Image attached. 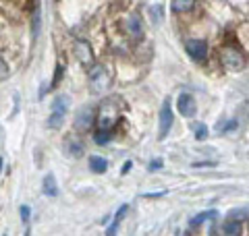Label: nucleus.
Instances as JSON below:
<instances>
[{"label":"nucleus","mask_w":249,"mask_h":236,"mask_svg":"<svg viewBox=\"0 0 249 236\" xmlns=\"http://www.w3.org/2000/svg\"><path fill=\"white\" fill-rule=\"evenodd\" d=\"M121 114H123V101L119 98L104 100L102 104L98 106V116H96L98 131H108L110 133V129L121 120Z\"/></svg>","instance_id":"obj_1"},{"label":"nucleus","mask_w":249,"mask_h":236,"mask_svg":"<svg viewBox=\"0 0 249 236\" xmlns=\"http://www.w3.org/2000/svg\"><path fill=\"white\" fill-rule=\"evenodd\" d=\"M110 83H112L110 70L104 65H93L89 68V89L93 96H104V93H108Z\"/></svg>","instance_id":"obj_2"},{"label":"nucleus","mask_w":249,"mask_h":236,"mask_svg":"<svg viewBox=\"0 0 249 236\" xmlns=\"http://www.w3.org/2000/svg\"><path fill=\"white\" fill-rule=\"evenodd\" d=\"M220 60H222L224 68H229V70H241L247 65L245 54L241 52L237 46H222L220 48Z\"/></svg>","instance_id":"obj_3"},{"label":"nucleus","mask_w":249,"mask_h":236,"mask_svg":"<svg viewBox=\"0 0 249 236\" xmlns=\"http://www.w3.org/2000/svg\"><path fill=\"white\" fill-rule=\"evenodd\" d=\"M69 106H71V100H69V96H58L56 100H54L52 104V114L48 118V127L50 129H58L62 120H65V116L69 112Z\"/></svg>","instance_id":"obj_4"},{"label":"nucleus","mask_w":249,"mask_h":236,"mask_svg":"<svg viewBox=\"0 0 249 236\" xmlns=\"http://www.w3.org/2000/svg\"><path fill=\"white\" fill-rule=\"evenodd\" d=\"M173 129V110H170V100L166 98L162 101L160 108V131H158V139H164L168 135V131Z\"/></svg>","instance_id":"obj_5"},{"label":"nucleus","mask_w":249,"mask_h":236,"mask_svg":"<svg viewBox=\"0 0 249 236\" xmlns=\"http://www.w3.org/2000/svg\"><path fill=\"white\" fill-rule=\"evenodd\" d=\"M93 118H96V114H93V108L91 106H83L75 112V129L77 131H88L91 127Z\"/></svg>","instance_id":"obj_6"},{"label":"nucleus","mask_w":249,"mask_h":236,"mask_svg":"<svg viewBox=\"0 0 249 236\" xmlns=\"http://www.w3.org/2000/svg\"><path fill=\"white\" fill-rule=\"evenodd\" d=\"M177 108H178V114L185 116V118H193L197 112V108H196V100H193L189 93H181L177 100Z\"/></svg>","instance_id":"obj_7"},{"label":"nucleus","mask_w":249,"mask_h":236,"mask_svg":"<svg viewBox=\"0 0 249 236\" xmlns=\"http://www.w3.org/2000/svg\"><path fill=\"white\" fill-rule=\"evenodd\" d=\"M187 54L193 60H204L208 56V44L201 39H191V42H187Z\"/></svg>","instance_id":"obj_8"},{"label":"nucleus","mask_w":249,"mask_h":236,"mask_svg":"<svg viewBox=\"0 0 249 236\" xmlns=\"http://www.w3.org/2000/svg\"><path fill=\"white\" fill-rule=\"evenodd\" d=\"M124 29L131 37H142L143 35V23H142V17L139 15H129L127 21H124Z\"/></svg>","instance_id":"obj_9"},{"label":"nucleus","mask_w":249,"mask_h":236,"mask_svg":"<svg viewBox=\"0 0 249 236\" xmlns=\"http://www.w3.org/2000/svg\"><path fill=\"white\" fill-rule=\"evenodd\" d=\"M75 54H77V58H79L83 65H91L93 54H91V46L88 42H83V39H77V42H75Z\"/></svg>","instance_id":"obj_10"},{"label":"nucleus","mask_w":249,"mask_h":236,"mask_svg":"<svg viewBox=\"0 0 249 236\" xmlns=\"http://www.w3.org/2000/svg\"><path fill=\"white\" fill-rule=\"evenodd\" d=\"M127 211H129V205H127V203L119 207V211H116V214H114V219H112L110 228H108V230H106V236H116V230H119V226H121V222H123V218L127 216Z\"/></svg>","instance_id":"obj_11"},{"label":"nucleus","mask_w":249,"mask_h":236,"mask_svg":"<svg viewBox=\"0 0 249 236\" xmlns=\"http://www.w3.org/2000/svg\"><path fill=\"white\" fill-rule=\"evenodd\" d=\"M42 191H44V195H48V197H56L58 195V186H56V180H54V174H46L44 176Z\"/></svg>","instance_id":"obj_12"},{"label":"nucleus","mask_w":249,"mask_h":236,"mask_svg":"<svg viewBox=\"0 0 249 236\" xmlns=\"http://www.w3.org/2000/svg\"><path fill=\"white\" fill-rule=\"evenodd\" d=\"M89 168H91V172H96V174H102V172L108 170V162L102 155H91L89 157Z\"/></svg>","instance_id":"obj_13"},{"label":"nucleus","mask_w":249,"mask_h":236,"mask_svg":"<svg viewBox=\"0 0 249 236\" xmlns=\"http://www.w3.org/2000/svg\"><path fill=\"white\" fill-rule=\"evenodd\" d=\"M241 222H237V219H229V222H224L222 226V234L224 236H241Z\"/></svg>","instance_id":"obj_14"},{"label":"nucleus","mask_w":249,"mask_h":236,"mask_svg":"<svg viewBox=\"0 0 249 236\" xmlns=\"http://www.w3.org/2000/svg\"><path fill=\"white\" fill-rule=\"evenodd\" d=\"M216 216V209H208V211H201V214H197L196 218H193L191 219V222H189V226L191 228H197L201 222H206V219H210V218H214Z\"/></svg>","instance_id":"obj_15"},{"label":"nucleus","mask_w":249,"mask_h":236,"mask_svg":"<svg viewBox=\"0 0 249 236\" xmlns=\"http://www.w3.org/2000/svg\"><path fill=\"white\" fill-rule=\"evenodd\" d=\"M170 6H173V11L183 13V11H191L193 6H196V2H193V0H173Z\"/></svg>","instance_id":"obj_16"},{"label":"nucleus","mask_w":249,"mask_h":236,"mask_svg":"<svg viewBox=\"0 0 249 236\" xmlns=\"http://www.w3.org/2000/svg\"><path fill=\"white\" fill-rule=\"evenodd\" d=\"M67 153H69V155H73V157L81 155V153H83V145L79 143V141L67 139Z\"/></svg>","instance_id":"obj_17"},{"label":"nucleus","mask_w":249,"mask_h":236,"mask_svg":"<svg viewBox=\"0 0 249 236\" xmlns=\"http://www.w3.org/2000/svg\"><path fill=\"white\" fill-rule=\"evenodd\" d=\"M110 139H112V135L108 131H96L93 133V141H96L98 145H106Z\"/></svg>","instance_id":"obj_18"},{"label":"nucleus","mask_w":249,"mask_h":236,"mask_svg":"<svg viewBox=\"0 0 249 236\" xmlns=\"http://www.w3.org/2000/svg\"><path fill=\"white\" fill-rule=\"evenodd\" d=\"M191 127H193V131H196V139H204L206 135H208V127H206V124L204 122H193L191 124Z\"/></svg>","instance_id":"obj_19"},{"label":"nucleus","mask_w":249,"mask_h":236,"mask_svg":"<svg viewBox=\"0 0 249 236\" xmlns=\"http://www.w3.org/2000/svg\"><path fill=\"white\" fill-rule=\"evenodd\" d=\"M62 70H65V67H62V65H56V70H54V79H52V83H50V87H52V89H56V87H58V83H60V79H62Z\"/></svg>","instance_id":"obj_20"},{"label":"nucleus","mask_w":249,"mask_h":236,"mask_svg":"<svg viewBox=\"0 0 249 236\" xmlns=\"http://www.w3.org/2000/svg\"><path fill=\"white\" fill-rule=\"evenodd\" d=\"M9 75H11V70H9V65L0 58V81H4V79H9Z\"/></svg>","instance_id":"obj_21"},{"label":"nucleus","mask_w":249,"mask_h":236,"mask_svg":"<svg viewBox=\"0 0 249 236\" xmlns=\"http://www.w3.org/2000/svg\"><path fill=\"white\" fill-rule=\"evenodd\" d=\"M29 216H31V209H29V205H21V219L23 222H29Z\"/></svg>","instance_id":"obj_22"},{"label":"nucleus","mask_w":249,"mask_h":236,"mask_svg":"<svg viewBox=\"0 0 249 236\" xmlns=\"http://www.w3.org/2000/svg\"><path fill=\"white\" fill-rule=\"evenodd\" d=\"M147 168H150V170H158V168H162V160H152Z\"/></svg>","instance_id":"obj_23"},{"label":"nucleus","mask_w":249,"mask_h":236,"mask_svg":"<svg viewBox=\"0 0 249 236\" xmlns=\"http://www.w3.org/2000/svg\"><path fill=\"white\" fill-rule=\"evenodd\" d=\"M129 170H131V162H127V164H124V166H123V170H121V172H123V174H127Z\"/></svg>","instance_id":"obj_24"},{"label":"nucleus","mask_w":249,"mask_h":236,"mask_svg":"<svg viewBox=\"0 0 249 236\" xmlns=\"http://www.w3.org/2000/svg\"><path fill=\"white\" fill-rule=\"evenodd\" d=\"M0 172H2V157H0Z\"/></svg>","instance_id":"obj_25"}]
</instances>
